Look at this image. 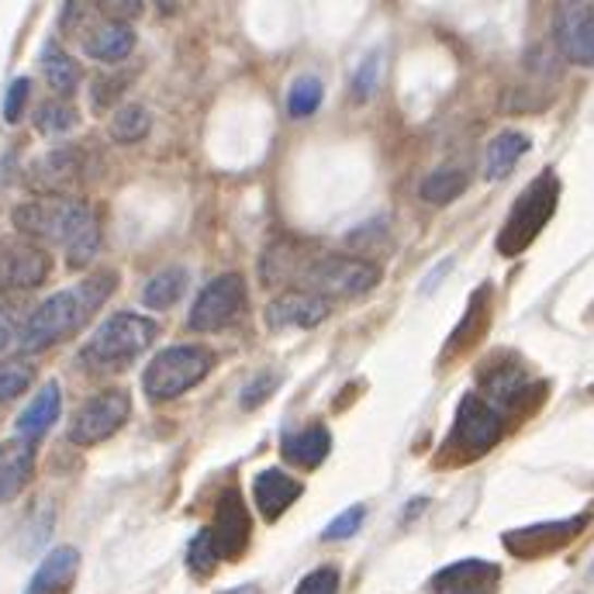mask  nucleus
I'll return each mask as SVG.
<instances>
[{"mask_svg":"<svg viewBox=\"0 0 594 594\" xmlns=\"http://www.w3.org/2000/svg\"><path fill=\"white\" fill-rule=\"evenodd\" d=\"M380 277H384L380 266L342 253H301L277 245L263 259L266 283H294L304 294H315L322 301L363 298L380 283Z\"/></svg>","mask_w":594,"mask_h":594,"instance_id":"nucleus-1","label":"nucleus"},{"mask_svg":"<svg viewBox=\"0 0 594 594\" xmlns=\"http://www.w3.org/2000/svg\"><path fill=\"white\" fill-rule=\"evenodd\" d=\"M14 229L25 232L28 239L59 242L66 250V263L73 270H84L100 250V225L90 204L63 194H46L17 204Z\"/></svg>","mask_w":594,"mask_h":594,"instance_id":"nucleus-2","label":"nucleus"},{"mask_svg":"<svg viewBox=\"0 0 594 594\" xmlns=\"http://www.w3.org/2000/svg\"><path fill=\"white\" fill-rule=\"evenodd\" d=\"M118 287L114 270H100L84 277L70 291H59L49 301H43L32 312V318L22 325V350L25 353H46L49 346L70 339L84 325L105 308L108 294Z\"/></svg>","mask_w":594,"mask_h":594,"instance_id":"nucleus-3","label":"nucleus"},{"mask_svg":"<svg viewBox=\"0 0 594 594\" xmlns=\"http://www.w3.org/2000/svg\"><path fill=\"white\" fill-rule=\"evenodd\" d=\"M159 325L135 312H118L97 325V332L80 350V366L90 374H118L132 366L156 342Z\"/></svg>","mask_w":594,"mask_h":594,"instance_id":"nucleus-4","label":"nucleus"},{"mask_svg":"<svg viewBox=\"0 0 594 594\" xmlns=\"http://www.w3.org/2000/svg\"><path fill=\"white\" fill-rule=\"evenodd\" d=\"M557 201H560V180L553 170L540 173L529 187L519 194V201L511 204L508 221L501 225L498 232V253L501 256H519L525 253L536 235L546 229V221L557 211Z\"/></svg>","mask_w":594,"mask_h":594,"instance_id":"nucleus-5","label":"nucleus"},{"mask_svg":"<svg viewBox=\"0 0 594 594\" xmlns=\"http://www.w3.org/2000/svg\"><path fill=\"white\" fill-rule=\"evenodd\" d=\"M215 353L208 346H170L153 356V363L142 374V391L149 401H173L197 387L204 377L211 374Z\"/></svg>","mask_w":594,"mask_h":594,"instance_id":"nucleus-6","label":"nucleus"},{"mask_svg":"<svg viewBox=\"0 0 594 594\" xmlns=\"http://www.w3.org/2000/svg\"><path fill=\"white\" fill-rule=\"evenodd\" d=\"M505 433V419L498 408H490L481 395H463L457 419H453V433H449L446 453H453V460H477L498 446Z\"/></svg>","mask_w":594,"mask_h":594,"instance_id":"nucleus-7","label":"nucleus"},{"mask_svg":"<svg viewBox=\"0 0 594 594\" xmlns=\"http://www.w3.org/2000/svg\"><path fill=\"white\" fill-rule=\"evenodd\" d=\"M129 412H132L129 395L118 391V387H108V391L94 395L76 412V419L70 422V443H76V446L105 443L108 436H114L118 428L129 422Z\"/></svg>","mask_w":594,"mask_h":594,"instance_id":"nucleus-8","label":"nucleus"},{"mask_svg":"<svg viewBox=\"0 0 594 594\" xmlns=\"http://www.w3.org/2000/svg\"><path fill=\"white\" fill-rule=\"evenodd\" d=\"M245 308V277L242 274H218L201 287V294L191 308V329L211 332L225 329Z\"/></svg>","mask_w":594,"mask_h":594,"instance_id":"nucleus-9","label":"nucleus"},{"mask_svg":"<svg viewBox=\"0 0 594 594\" xmlns=\"http://www.w3.org/2000/svg\"><path fill=\"white\" fill-rule=\"evenodd\" d=\"M553 35L560 56L573 66H594V4H560Z\"/></svg>","mask_w":594,"mask_h":594,"instance_id":"nucleus-10","label":"nucleus"},{"mask_svg":"<svg viewBox=\"0 0 594 594\" xmlns=\"http://www.w3.org/2000/svg\"><path fill=\"white\" fill-rule=\"evenodd\" d=\"M52 259L35 242H4L0 245V291H32L46 283Z\"/></svg>","mask_w":594,"mask_h":594,"instance_id":"nucleus-11","label":"nucleus"},{"mask_svg":"<svg viewBox=\"0 0 594 594\" xmlns=\"http://www.w3.org/2000/svg\"><path fill=\"white\" fill-rule=\"evenodd\" d=\"M250 511H245V501L235 487L221 490L218 498V511H215V529H211V540L218 549V560H239L242 549L250 546Z\"/></svg>","mask_w":594,"mask_h":594,"instance_id":"nucleus-12","label":"nucleus"},{"mask_svg":"<svg viewBox=\"0 0 594 594\" xmlns=\"http://www.w3.org/2000/svg\"><path fill=\"white\" fill-rule=\"evenodd\" d=\"M584 525H587V516L525 525V529H516V532H505V546L516 553V557H540V553H553V549L567 546L573 536H581Z\"/></svg>","mask_w":594,"mask_h":594,"instance_id":"nucleus-13","label":"nucleus"},{"mask_svg":"<svg viewBox=\"0 0 594 594\" xmlns=\"http://www.w3.org/2000/svg\"><path fill=\"white\" fill-rule=\"evenodd\" d=\"M481 398L490 404V408H516L522 404V398L532 391V380L529 374L522 371L519 360L511 356H501L495 363H487L481 371Z\"/></svg>","mask_w":594,"mask_h":594,"instance_id":"nucleus-14","label":"nucleus"},{"mask_svg":"<svg viewBox=\"0 0 594 594\" xmlns=\"http://www.w3.org/2000/svg\"><path fill=\"white\" fill-rule=\"evenodd\" d=\"M329 301L304 291H287L266 304V325L270 329H315L329 318Z\"/></svg>","mask_w":594,"mask_h":594,"instance_id":"nucleus-15","label":"nucleus"},{"mask_svg":"<svg viewBox=\"0 0 594 594\" xmlns=\"http://www.w3.org/2000/svg\"><path fill=\"white\" fill-rule=\"evenodd\" d=\"M501 570L487 560H460L433 578V594H495Z\"/></svg>","mask_w":594,"mask_h":594,"instance_id":"nucleus-16","label":"nucleus"},{"mask_svg":"<svg viewBox=\"0 0 594 594\" xmlns=\"http://www.w3.org/2000/svg\"><path fill=\"white\" fill-rule=\"evenodd\" d=\"M301 495H304L301 481H294L291 474H283L280 466L259 470V474L253 477V498H256V508H259V516L266 522H277Z\"/></svg>","mask_w":594,"mask_h":594,"instance_id":"nucleus-17","label":"nucleus"},{"mask_svg":"<svg viewBox=\"0 0 594 594\" xmlns=\"http://www.w3.org/2000/svg\"><path fill=\"white\" fill-rule=\"evenodd\" d=\"M35 443L32 439H8L0 443V501H14L35 474Z\"/></svg>","mask_w":594,"mask_h":594,"instance_id":"nucleus-18","label":"nucleus"},{"mask_svg":"<svg viewBox=\"0 0 594 594\" xmlns=\"http://www.w3.org/2000/svg\"><path fill=\"white\" fill-rule=\"evenodd\" d=\"M80 573V549L76 546H56L49 557L38 563L28 594H70Z\"/></svg>","mask_w":594,"mask_h":594,"instance_id":"nucleus-19","label":"nucleus"},{"mask_svg":"<svg viewBox=\"0 0 594 594\" xmlns=\"http://www.w3.org/2000/svg\"><path fill=\"white\" fill-rule=\"evenodd\" d=\"M132 49H135V28L129 22H118V17H108V22L94 25L84 35V52L97 59V63H121Z\"/></svg>","mask_w":594,"mask_h":594,"instance_id":"nucleus-20","label":"nucleus"},{"mask_svg":"<svg viewBox=\"0 0 594 594\" xmlns=\"http://www.w3.org/2000/svg\"><path fill=\"white\" fill-rule=\"evenodd\" d=\"M59 408H63V391H59L56 380H49L43 391L32 398V404L25 408V412L17 415V433H22V439L35 443L43 433H49L52 422L59 419Z\"/></svg>","mask_w":594,"mask_h":594,"instance_id":"nucleus-21","label":"nucleus"},{"mask_svg":"<svg viewBox=\"0 0 594 594\" xmlns=\"http://www.w3.org/2000/svg\"><path fill=\"white\" fill-rule=\"evenodd\" d=\"M332 449V433L325 425H312L280 443V457L294 466H318Z\"/></svg>","mask_w":594,"mask_h":594,"instance_id":"nucleus-22","label":"nucleus"},{"mask_svg":"<svg viewBox=\"0 0 594 594\" xmlns=\"http://www.w3.org/2000/svg\"><path fill=\"white\" fill-rule=\"evenodd\" d=\"M529 135L525 132H501L490 138V146L484 153V177L487 180H505L511 170L519 167V159L529 153Z\"/></svg>","mask_w":594,"mask_h":594,"instance_id":"nucleus-23","label":"nucleus"},{"mask_svg":"<svg viewBox=\"0 0 594 594\" xmlns=\"http://www.w3.org/2000/svg\"><path fill=\"white\" fill-rule=\"evenodd\" d=\"M183 291H187V270H183V266H170V270H159L146 280V287H142V304L153 312H167L183 298Z\"/></svg>","mask_w":594,"mask_h":594,"instance_id":"nucleus-24","label":"nucleus"},{"mask_svg":"<svg viewBox=\"0 0 594 594\" xmlns=\"http://www.w3.org/2000/svg\"><path fill=\"white\" fill-rule=\"evenodd\" d=\"M470 183V173L463 167H439L433 170L419 187V197L425 204H436V208H446V204H453Z\"/></svg>","mask_w":594,"mask_h":594,"instance_id":"nucleus-25","label":"nucleus"},{"mask_svg":"<svg viewBox=\"0 0 594 594\" xmlns=\"http://www.w3.org/2000/svg\"><path fill=\"white\" fill-rule=\"evenodd\" d=\"M80 177V149H56L35 167V183L46 191H59Z\"/></svg>","mask_w":594,"mask_h":594,"instance_id":"nucleus-26","label":"nucleus"},{"mask_svg":"<svg viewBox=\"0 0 594 594\" xmlns=\"http://www.w3.org/2000/svg\"><path fill=\"white\" fill-rule=\"evenodd\" d=\"M43 73H46V80H49V87L56 90V94H73L76 87H80V66H76V59L73 56H66L63 49H59L56 43H49L46 49H43Z\"/></svg>","mask_w":594,"mask_h":594,"instance_id":"nucleus-27","label":"nucleus"},{"mask_svg":"<svg viewBox=\"0 0 594 594\" xmlns=\"http://www.w3.org/2000/svg\"><path fill=\"white\" fill-rule=\"evenodd\" d=\"M153 129V114L146 105H125L118 108V114L111 118V138L121 142V146H132V142H142Z\"/></svg>","mask_w":594,"mask_h":594,"instance_id":"nucleus-28","label":"nucleus"},{"mask_svg":"<svg viewBox=\"0 0 594 594\" xmlns=\"http://www.w3.org/2000/svg\"><path fill=\"white\" fill-rule=\"evenodd\" d=\"M484 322H487V287L484 291L474 294V301H470V308L460 322V329L453 332V339L446 342V356H457L460 346H470L481 332H484Z\"/></svg>","mask_w":594,"mask_h":594,"instance_id":"nucleus-29","label":"nucleus"},{"mask_svg":"<svg viewBox=\"0 0 594 594\" xmlns=\"http://www.w3.org/2000/svg\"><path fill=\"white\" fill-rule=\"evenodd\" d=\"M318 105H322V80L298 76L291 84V94H287V111H291V118H308L318 111Z\"/></svg>","mask_w":594,"mask_h":594,"instance_id":"nucleus-30","label":"nucleus"},{"mask_svg":"<svg viewBox=\"0 0 594 594\" xmlns=\"http://www.w3.org/2000/svg\"><path fill=\"white\" fill-rule=\"evenodd\" d=\"M35 380V366L25 360H4L0 363V404L14 401L17 395H25Z\"/></svg>","mask_w":594,"mask_h":594,"instance_id":"nucleus-31","label":"nucleus"},{"mask_svg":"<svg viewBox=\"0 0 594 594\" xmlns=\"http://www.w3.org/2000/svg\"><path fill=\"white\" fill-rule=\"evenodd\" d=\"M35 125H38V132H46V135H66V132H73L80 125V111L63 105V100H49V105L38 108Z\"/></svg>","mask_w":594,"mask_h":594,"instance_id":"nucleus-32","label":"nucleus"},{"mask_svg":"<svg viewBox=\"0 0 594 594\" xmlns=\"http://www.w3.org/2000/svg\"><path fill=\"white\" fill-rule=\"evenodd\" d=\"M187 567L197 578H211L215 567H218V549H215V540H211V529H201L197 536L191 540L187 546Z\"/></svg>","mask_w":594,"mask_h":594,"instance_id":"nucleus-33","label":"nucleus"},{"mask_svg":"<svg viewBox=\"0 0 594 594\" xmlns=\"http://www.w3.org/2000/svg\"><path fill=\"white\" fill-rule=\"evenodd\" d=\"M363 519H366V508L363 505H353V508H346L339 519H332L329 525H325V532L322 536L325 540H350V536H356L360 532V525H363Z\"/></svg>","mask_w":594,"mask_h":594,"instance_id":"nucleus-34","label":"nucleus"},{"mask_svg":"<svg viewBox=\"0 0 594 594\" xmlns=\"http://www.w3.org/2000/svg\"><path fill=\"white\" fill-rule=\"evenodd\" d=\"M298 594H339V570L336 567H318L298 584Z\"/></svg>","mask_w":594,"mask_h":594,"instance_id":"nucleus-35","label":"nucleus"},{"mask_svg":"<svg viewBox=\"0 0 594 594\" xmlns=\"http://www.w3.org/2000/svg\"><path fill=\"white\" fill-rule=\"evenodd\" d=\"M280 387V377L277 374H259L256 380H250V387L242 391V408H259L266 398Z\"/></svg>","mask_w":594,"mask_h":594,"instance_id":"nucleus-36","label":"nucleus"},{"mask_svg":"<svg viewBox=\"0 0 594 594\" xmlns=\"http://www.w3.org/2000/svg\"><path fill=\"white\" fill-rule=\"evenodd\" d=\"M377 73H380V56L374 52V56H366V59H363V66H360L356 76H353V90H356L360 100H366V97L374 94V87H377Z\"/></svg>","mask_w":594,"mask_h":594,"instance_id":"nucleus-37","label":"nucleus"},{"mask_svg":"<svg viewBox=\"0 0 594 594\" xmlns=\"http://www.w3.org/2000/svg\"><path fill=\"white\" fill-rule=\"evenodd\" d=\"M28 94H32V80L28 76H17L14 84H11V90H8V97H4V118L11 121V125H14L17 118H22Z\"/></svg>","mask_w":594,"mask_h":594,"instance_id":"nucleus-38","label":"nucleus"},{"mask_svg":"<svg viewBox=\"0 0 594 594\" xmlns=\"http://www.w3.org/2000/svg\"><path fill=\"white\" fill-rule=\"evenodd\" d=\"M125 76H129V73L100 76L97 84H94V105H97V108H105V105H114V100H118V94H121V87L129 84Z\"/></svg>","mask_w":594,"mask_h":594,"instance_id":"nucleus-39","label":"nucleus"},{"mask_svg":"<svg viewBox=\"0 0 594 594\" xmlns=\"http://www.w3.org/2000/svg\"><path fill=\"white\" fill-rule=\"evenodd\" d=\"M17 329H22V312H17L14 304L0 301V353H4L8 346L14 342Z\"/></svg>","mask_w":594,"mask_h":594,"instance_id":"nucleus-40","label":"nucleus"},{"mask_svg":"<svg viewBox=\"0 0 594 594\" xmlns=\"http://www.w3.org/2000/svg\"><path fill=\"white\" fill-rule=\"evenodd\" d=\"M425 505H428V501H425V498H419V501H412V505H408V508H404V519H415V516H419V511H422V508H425Z\"/></svg>","mask_w":594,"mask_h":594,"instance_id":"nucleus-41","label":"nucleus"},{"mask_svg":"<svg viewBox=\"0 0 594 594\" xmlns=\"http://www.w3.org/2000/svg\"><path fill=\"white\" fill-rule=\"evenodd\" d=\"M221 594H263L256 584H242V587H229V591H221Z\"/></svg>","mask_w":594,"mask_h":594,"instance_id":"nucleus-42","label":"nucleus"}]
</instances>
